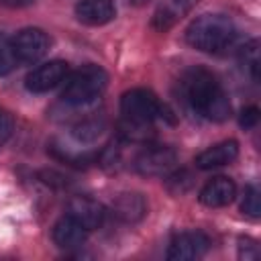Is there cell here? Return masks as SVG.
<instances>
[{"label": "cell", "mask_w": 261, "mask_h": 261, "mask_svg": "<svg viewBox=\"0 0 261 261\" xmlns=\"http://www.w3.org/2000/svg\"><path fill=\"white\" fill-rule=\"evenodd\" d=\"M181 88L188 104L202 118L212 122H222L230 116L228 96L224 94L222 86L210 71L202 67L190 69L181 80Z\"/></svg>", "instance_id": "cell-1"}, {"label": "cell", "mask_w": 261, "mask_h": 261, "mask_svg": "<svg viewBox=\"0 0 261 261\" xmlns=\"http://www.w3.org/2000/svg\"><path fill=\"white\" fill-rule=\"evenodd\" d=\"M234 37L237 29L224 14H202L186 31V41L202 53H218L230 47Z\"/></svg>", "instance_id": "cell-2"}, {"label": "cell", "mask_w": 261, "mask_h": 261, "mask_svg": "<svg viewBox=\"0 0 261 261\" xmlns=\"http://www.w3.org/2000/svg\"><path fill=\"white\" fill-rule=\"evenodd\" d=\"M108 84V75L98 65H82L75 69L67 80L63 88V102L69 106H88L104 92Z\"/></svg>", "instance_id": "cell-3"}, {"label": "cell", "mask_w": 261, "mask_h": 261, "mask_svg": "<svg viewBox=\"0 0 261 261\" xmlns=\"http://www.w3.org/2000/svg\"><path fill=\"white\" fill-rule=\"evenodd\" d=\"M120 112L124 122L130 124H151L155 118L169 116L165 104H161L157 96L145 88H133L124 92L120 98Z\"/></svg>", "instance_id": "cell-4"}, {"label": "cell", "mask_w": 261, "mask_h": 261, "mask_svg": "<svg viewBox=\"0 0 261 261\" xmlns=\"http://www.w3.org/2000/svg\"><path fill=\"white\" fill-rule=\"evenodd\" d=\"M12 49L18 63H37L49 51V37L41 29H22L12 39Z\"/></svg>", "instance_id": "cell-5"}, {"label": "cell", "mask_w": 261, "mask_h": 261, "mask_svg": "<svg viewBox=\"0 0 261 261\" xmlns=\"http://www.w3.org/2000/svg\"><path fill=\"white\" fill-rule=\"evenodd\" d=\"M177 161V153L175 149L167 147V145H155V147H147L143 149L137 159H135V169L141 175H165L171 171V167Z\"/></svg>", "instance_id": "cell-6"}, {"label": "cell", "mask_w": 261, "mask_h": 261, "mask_svg": "<svg viewBox=\"0 0 261 261\" xmlns=\"http://www.w3.org/2000/svg\"><path fill=\"white\" fill-rule=\"evenodd\" d=\"M210 247V239L202 232V230H188V232H179L169 249H167V259L169 261H192V259H200Z\"/></svg>", "instance_id": "cell-7"}, {"label": "cell", "mask_w": 261, "mask_h": 261, "mask_svg": "<svg viewBox=\"0 0 261 261\" xmlns=\"http://www.w3.org/2000/svg\"><path fill=\"white\" fill-rule=\"evenodd\" d=\"M67 77V63L61 59H53L47 61L39 67H35L29 75H27V90L33 94H43L53 90L55 86H59L63 80Z\"/></svg>", "instance_id": "cell-8"}, {"label": "cell", "mask_w": 261, "mask_h": 261, "mask_svg": "<svg viewBox=\"0 0 261 261\" xmlns=\"http://www.w3.org/2000/svg\"><path fill=\"white\" fill-rule=\"evenodd\" d=\"M116 14L112 0H80L75 4V16L88 27H102L110 22Z\"/></svg>", "instance_id": "cell-9"}, {"label": "cell", "mask_w": 261, "mask_h": 261, "mask_svg": "<svg viewBox=\"0 0 261 261\" xmlns=\"http://www.w3.org/2000/svg\"><path fill=\"white\" fill-rule=\"evenodd\" d=\"M234 196H237V186L232 179H228L224 175L212 177L200 190V202L208 208H222V206L230 204L234 200Z\"/></svg>", "instance_id": "cell-10"}, {"label": "cell", "mask_w": 261, "mask_h": 261, "mask_svg": "<svg viewBox=\"0 0 261 261\" xmlns=\"http://www.w3.org/2000/svg\"><path fill=\"white\" fill-rule=\"evenodd\" d=\"M69 216H73L86 230H94L104 222V206L88 196H77L69 202Z\"/></svg>", "instance_id": "cell-11"}, {"label": "cell", "mask_w": 261, "mask_h": 261, "mask_svg": "<svg viewBox=\"0 0 261 261\" xmlns=\"http://www.w3.org/2000/svg\"><path fill=\"white\" fill-rule=\"evenodd\" d=\"M88 237V230L69 214H65L63 218H59L53 226V243L59 249L71 251V249H80L84 245Z\"/></svg>", "instance_id": "cell-12"}, {"label": "cell", "mask_w": 261, "mask_h": 261, "mask_svg": "<svg viewBox=\"0 0 261 261\" xmlns=\"http://www.w3.org/2000/svg\"><path fill=\"white\" fill-rule=\"evenodd\" d=\"M239 157V143L237 141H222L216 143L212 147H208L206 151H202L196 157V167L200 169H214V167H222L232 163Z\"/></svg>", "instance_id": "cell-13"}, {"label": "cell", "mask_w": 261, "mask_h": 261, "mask_svg": "<svg viewBox=\"0 0 261 261\" xmlns=\"http://www.w3.org/2000/svg\"><path fill=\"white\" fill-rule=\"evenodd\" d=\"M198 0H163L153 16V27L159 31L171 29L179 18H184Z\"/></svg>", "instance_id": "cell-14"}, {"label": "cell", "mask_w": 261, "mask_h": 261, "mask_svg": "<svg viewBox=\"0 0 261 261\" xmlns=\"http://www.w3.org/2000/svg\"><path fill=\"white\" fill-rule=\"evenodd\" d=\"M145 212H147V202L141 194L124 192L116 196V200L112 202V214L122 222H137L145 216Z\"/></svg>", "instance_id": "cell-15"}, {"label": "cell", "mask_w": 261, "mask_h": 261, "mask_svg": "<svg viewBox=\"0 0 261 261\" xmlns=\"http://www.w3.org/2000/svg\"><path fill=\"white\" fill-rule=\"evenodd\" d=\"M104 130V122L96 120V118H86L82 122H77L71 130L73 139H77L80 143H92L100 137V133Z\"/></svg>", "instance_id": "cell-16"}, {"label": "cell", "mask_w": 261, "mask_h": 261, "mask_svg": "<svg viewBox=\"0 0 261 261\" xmlns=\"http://www.w3.org/2000/svg\"><path fill=\"white\" fill-rule=\"evenodd\" d=\"M16 63L18 59L12 49V39H8L6 35H0V75L10 73L16 67Z\"/></svg>", "instance_id": "cell-17"}, {"label": "cell", "mask_w": 261, "mask_h": 261, "mask_svg": "<svg viewBox=\"0 0 261 261\" xmlns=\"http://www.w3.org/2000/svg\"><path fill=\"white\" fill-rule=\"evenodd\" d=\"M243 212L251 218H257L261 214V202H259V190L255 186H249L245 190V198H243V204H241Z\"/></svg>", "instance_id": "cell-18"}, {"label": "cell", "mask_w": 261, "mask_h": 261, "mask_svg": "<svg viewBox=\"0 0 261 261\" xmlns=\"http://www.w3.org/2000/svg\"><path fill=\"white\" fill-rule=\"evenodd\" d=\"M259 43L257 41H251L249 45H245L243 47V61H245V65L249 67V71H251V75L257 80L259 77Z\"/></svg>", "instance_id": "cell-19"}, {"label": "cell", "mask_w": 261, "mask_h": 261, "mask_svg": "<svg viewBox=\"0 0 261 261\" xmlns=\"http://www.w3.org/2000/svg\"><path fill=\"white\" fill-rule=\"evenodd\" d=\"M190 186H192V177H190L188 171H177V173H173V175L167 177V188H169L173 194H181V192H186Z\"/></svg>", "instance_id": "cell-20"}, {"label": "cell", "mask_w": 261, "mask_h": 261, "mask_svg": "<svg viewBox=\"0 0 261 261\" xmlns=\"http://www.w3.org/2000/svg\"><path fill=\"white\" fill-rule=\"evenodd\" d=\"M12 130H14V120H12V116H10L8 112H0V147L10 139Z\"/></svg>", "instance_id": "cell-21"}, {"label": "cell", "mask_w": 261, "mask_h": 261, "mask_svg": "<svg viewBox=\"0 0 261 261\" xmlns=\"http://www.w3.org/2000/svg\"><path fill=\"white\" fill-rule=\"evenodd\" d=\"M257 120H259V110H257L255 106L245 108V110L241 112V118H239V122H241L243 128H253V126L257 124Z\"/></svg>", "instance_id": "cell-22"}, {"label": "cell", "mask_w": 261, "mask_h": 261, "mask_svg": "<svg viewBox=\"0 0 261 261\" xmlns=\"http://www.w3.org/2000/svg\"><path fill=\"white\" fill-rule=\"evenodd\" d=\"M35 0H0V4L8 6V8H24V6H31Z\"/></svg>", "instance_id": "cell-23"}]
</instances>
